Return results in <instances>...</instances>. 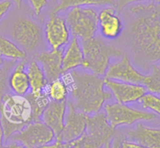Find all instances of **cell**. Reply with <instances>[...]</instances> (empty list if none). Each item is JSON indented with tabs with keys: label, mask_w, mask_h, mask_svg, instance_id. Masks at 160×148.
<instances>
[{
	"label": "cell",
	"mask_w": 160,
	"mask_h": 148,
	"mask_svg": "<svg viewBox=\"0 0 160 148\" xmlns=\"http://www.w3.org/2000/svg\"><path fill=\"white\" fill-rule=\"evenodd\" d=\"M88 115L80 112L67 101V111L65 125L62 131L56 140L63 143H72L81 138L86 131Z\"/></svg>",
	"instance_id": "8fae6325"
},
{
	"label": "cell",
	"mask_w": 160,
	"mask_h": 148,
	"mask_svg": "<svg viewBox=\"0 0 160 148\" xmlns=\"http://www.w3.org/2000/svg\"><path fill=\"white\" fill-rule=\"evenodd\" d=\"M36 16L41 15L42 11L48 5V0H28Z\"/></svg>",
	"instance_id": "484cf974"
},
{
	"label": "cell",
	"mask_w": 160,
	"mask_h": 148,
	"mask_svg": "<svg viewBox=\"0 0 160 148\" xmlns=\"http://www.w3.org/2000/svg\"><path fill=\"white\" fill-rule=\"evenodd\" d=\"M0 56L14 62L25 61L28 54L12 39L0 35Z\"/></svg>",
	"instance_id": "44dd1931"
},
{
	"label": "cell",
	"mask_w": 160,
	"mask_h": 148,
	"mask_svg": "<svg viewBox=\"0 0 160 148\" xmlns=\"http://www.w3.org/2000/svg\"><path fill=\"white\" fill-rule=\"evenodd\" d=\"M26 65L25 61L19 62L8 77V85L12 93L26 96L30 93V84Z\"/></svg>",
	"instance_id": "d6986e66"
},
{
	"label": "cell",
	"mask_w": 160,
	"mask_h": 148,
	"mask_svg": "<svg viewBox=\"0 0 160 148\" xmlns=\"http://www.w3.org/2000/svg\"><path fill=\"white\" fill-rule=\"evenodd\" d=\"M120 148H146L145 146H142L140 143H136L132 140H122L120 143Z\"/></svg>",
	"instance_id": "f546056e"
},
{
	"label": "cell",
	"mask_w": 160,
	"mask_h": 148,
	"mask_svg": "<svg viewBox=\"0 0 160 148\" xmlns=\"http://www.w3.org/2000/svg\"><path fill=\"white\" fill-rule=\"evenodd\" d=\"M115 129L108 123L104 113L100 112L88 115L87 128L83 136L94 144L104 148L116 135Z\"/></svg>",
	"instance_id": "30bf717a"
},
{
	"label": "cell",
	"mask_w": 160,
	"mask_h": 148,
	"mask_svg": "<svg viewBox=\"0 0 160 148\" xmlns=\"http://www.w3.org/2000/svg\"><path fill=\"white\" fill-rule=\"evenodd\" d=\"M10 39L27 54L37 52L44 43V29L33 19L25 16L16 18L9 30Z\"/></svg>",
	"instance_id": "5b68a950"
},
{
	"label": "cell",
	"mask_w": 160,
	"mask_h": 148,
	"mask_svg": "<svg viewBox=\"0 0 160 148\" xmlns=\"http://www.w3.org/2000/svg\"><path fill=\"white\" fill-rule=\"evenodd\" d=\"M0 119L6 142L28 123L35 121L28 96L5 93L0 103Z\"/></svg>",
	"instance_id": "3957f363"
},
{
	"label": "cell",
	"mask_w": 160,
	"mask_h": 148,
	"mask_svg": "<svg viewBox=\"0 0 160 148\" xmlns=\"http://www.w3.org/2000/svg\"><path fill=\"white\" fill-rule=\"evenodd\" d=\"M84 62V51L81 41L76 37H72L70 42L63 48L62 54V71L63 73L78 69L82 66Z\"/></svg>",
	"instance_id": "ac0fdd59"
},
{
	"label": "cell",
	"mask_w": 160,
	"mask_h": 148,
	"mask_svg": "<svg viewBox=\"0 0 160 148\" xmlns=\"http://www.w3.org/2000/svg\"><path fill=\"white\" fill-rule=\"evenodd\" d=\"M127 40L135 63L151 68L160 63V2L149 1L129 5Z\"/></svg>",
	"instance_id": "6da1fadb"
},
{
	"label": "cell",
	"mask_w": 160,
	"mask_h": 148,
	"mask_svg": "<svg viewBox=\"0 0 160 148\" xmlns=\"http://www.w3.org/2000/svg\"><path fill=\"white\" fill-rule=\"evenodd\" d=\"M149 1L160 2V0H116V8L118 9L119 10H122V9H125L128 6L133 4V3Z\"/></svg>",
	"instance_id": "4316f807"
},
{
	"label": "cell",
	"mask_w": 160,
	"mask_h": 148,
	"mask_svg": "<svg viewBox=\"0 0 160 148\" xmlns=\"http://www.w3.org/2000/svg\"><path fill=\"white\" fill-rule=\"evenodd\" d=\"M121 141L122 137L120 136H117L116 134L113 138H112V140H111L110 143H109V144L108 146H105L104 148H120Z\"/></svg>",
	"instance_id": "1f68e13d"
},
{
	"label": "cell",
	"mask_w": 160,
	"mask_h": 148,
	"mask_svg": "<svg viewBox=\"0 0 160 148\" xmlns=\"http://www.w3.org/2000/svg\"><path fill=\"white\" fill-rule=\"evenodd\" d=\"M143 85L148 92L160 95V63L152 65L150 73L145 76Z\"/></svg>",
	"instance_id": "cb8c5ba5"
},
{
	"label": "cell",
	"mask_w": 160,
	"mask_h": 148,
	"mask_svg": "<svg viewBox=\"0 0 160 148\" xmlns=\"http://www.w3.org/2000/svg\"><path fill=\"white\" fill-rule=\"evenodd\" d=\"M3 63H4V62H3V59L0 56V69H1Z\"/></svg>",
	"instance_id": "8d00e7d4"
},
{
	"label": "cell",
	"mask_w": 160,
	"mask_h": 148,
	"mask_svg": "<svg viewBox=\"0 0 160 148\" xmlns=\"http://www.w3.org/2000/svg\"><path fill=\"white\" fill-rule=\"evenodd\" d=\"M114 6L116 0H58V3L52 12L60 13L74 6Z\"/></svg>",
	"instance_id": "7402d4cb"
},
{
	"label": "cell",
	"mask_w": 160,
	"mask_h": 148,
	"mask_svg": "<svg viewBox=\"0 0 160 148\" xmlns=\"http://www.w3.org/2000/svg\"><path fill=\"white\" fill-rule=\"evenodd\" d=\"M105 85L117 102L131 104L140 101L148 92L143 84L122 82L105 78Z\"/></svg>",
	"instance_id": "5bb4252c"
},
{
	"label": "cell",
	"mask_w": 160,
	"mask_h": 148,
	"mask_svg": "<svg viewBox=\"0 0 160 148\" xmlns=\"http://www.w3.org/2000/svg\"><path fill=\"white\" fill-rule=\"evenodd\" d=\"M10 1H12V2H13L14 4H15L16 6L19 8L21 6L22 2H23V0H10Z\"/></svg>",
	"instance_id": "d590c367"
},
{
	"label": "cell",
	"mask_w": 160,
	"mask_h": 148,
	"mask_svg": "<svg viewBox=\"0 0 160 148\" xmlns=\"http://www.w3.org/2000/svg\"><path fill=\"white\" fill-rule=\"evenodd\" d=\"M84 51L83 69L104 77L111 59L120 57L123 52L121 49L107 43L104 38L95 36L88 40L81 41Z\"/></svg>",
	"instance_id": "277c9868"
},
{
	"label": "cell",
	"mask_w": 160,
	"mask_h": 148,
	"mask_svg": "<svg viewBox=\"0 0 160 148\" xmlns=\"http://www.w3.org/2000/svg\"><path fill=\"white\" fill-rule=\"evenodd\" d=\"M44 91L50 101L55 102L67 101L69 97L68 87L61 78L48 82Z\"/></svg>",
	"instance_id": "603a6c76"
},
{
	"label": "cell",
	"mask_w": 160,
	"mask_h": 148,
	"mask_svg": "<svg viewBox=\"0 0 160 148\" xmlns=\"http://www.w3.org/2000/svg\"><path fill=\"white\" fill-rule=\"evenodd\" d=\"M2 69V68H1ZM0 69V103H1L2 98L4 96V89L6 87V73H4L3 70Z\"/></svg>",
	"instance_id": "4dcf8cb0"
},
{
	"label": "cell",
	"mask_w": 160,
	"mask_h": 148,
	"mask_svg": "<svg viewBox=\"0 0 160 148\" xmlns=\"http://www.w3.org/2000/svg\"><path fill=\"white\" fill-rule=\"evenodd\" d=\"M139 102L142 108L160 116V95L147 92Z\"/></svg>",
	"instance_id": "d4e9b609"
},
{
	"label": "cell",
	"mask_w": 160,
	"mask_h": 148,
	"mask_svg": "<svg viewBox=\"0 0 160 148\" xmlns=\"http://www.w3.org/2000/svg\"><path fill=\"white\" fill-rule=\"evenodd\" d=\"M72 143H73V142L72 143H63V142L56 140L52 143L32 148H70L72 146Z\"/></svg>",
	"instance_id": "f1b7e54d"
},
{
	"label": "cell",
	"mask_w": 160,
	"mask_h": 148,
	"mask_svg": "<svg viewBox=\"0 0 160 148\" xmlns=\"http://www.w3.org/2000/svg\"><path fill=\"white\" fill-rule=\"evenodd\" d=\"M4 131H3L2 126L1 119H0V147L2 146L3 143H4Z\"/></svg>",
	"instance_id": "836d02e7"
},
{
	"label": "cell",
	"mask_w": 160,
	"mask_h": 148,
	"mask_svg": "<svg viewBox=\"0 0 160 148\" xmlns=\"http://www.w3.org/2000/svg\"><path fill=\"white\" fill-rule=\"evenodd\" d=\"M56 140L53 131L42 121H33L14 133L8 141H14L25 148H32L52 143Z\"/></svg>",
	"instance_id": "ba28073f"
},
{
	"label": "cell",
	"mask_w": 160,
	"mask_h": 148,
	"mask_svg": "<svg viewBox=\"0 0 160 148\" xmlns=\"http://www.w3.org/2000/svg\"><path fill=\"white\" fill-rule=\"evenodd\" d=\"M108 123L114 129L129 126L140 122H150L158 118L156 114L120 102H108L103 107Z\"/></svg>",
	"instance_id": "52a82bcc"
},
{
	"label": "cell",
	"mask_w": 160,
	"mask_h": 148,
	"mask_svg": "<svg viewBox=\"0 0 160 148\" xmlns=\"http://www.w3.org/2000/svg\"><path fill=\"white\" fill-rule=\"evenodd\" d=\"M146 74L139 71L131 62L128 55H121L114 62H111L108 67L104 78L122 82L143 84Z\"/></svg>",
	"instance_id": "7c38bea8"
},
{
	"label": "cell",
	"mask_w": 160,
	"mask_h": 148,
	"mask_svg": "<svg viewBox=\"0 0 160 148\" xmlns=\"http://www.w3.org/2000/svg\"><path fill=\"white\" fill-rule=\"evenodd\" d=\"M44 37L50 49L62 48L70 42L71 34L63 16L51 12L44 27Z\"/></svg>",
	"instance_id": "9c48e42d"
},
{
	"label": "cell",
	"mask_w": 160,
	"mask_h": 148,
	"mask_svg": "<svg viewBox=\"0 0 160 148\" xmlns=\"http://www.w3.org/2000/svg\"><path fill=\"white\" fill-rule=\"evenodd\" d=\"M0 148H25L23 145H21L20 143H17V142L14 141H9V143L7 144H6L5 146H1Z\"/></svg>",
	"instance_id": "d6a6232c"
},
{
	"label": "cell",
	"mask_w": 160,
	"mask_h": 148,
	"mask_svg": "<svg viewBox=\"0 0 160 148\" xmlns=\"http://www.w3.org/2000/svg\"><path fill=\"white\" fill-rule=\"evenodd\" d=\"M126 140L140 143L146 148H160V128L146 126L143 122L126 131Z\"/></svg>",
	"instance_id": "2e32d148"
},
{
	"label": "cell",
	"mask_w": 160,
	"mask_h": 148,
	"mask_svg": "<svg viewBox=\"0 0 160 148\" xmlns=\"http://www.w3.org/2000/svg\"><path fill=\"white\" fill-rule=\"evenodd\" d=\"M60 78L68 87L70 102L75 108L86 115L100 112L112 98L105 85V78L87 70L66 72Z\"/></svg>",
	"instance_id": "7a4b0ae2"
},
{
	"label": "cell",
	"mask_w": 160,
	"mask_h": 148,
	"mask_svg": "<svg viewBox=\"0 0 160 148\" xmlns=\"http://www.w3.org/2000/svg\"><path fill=\"white\" fill-rule=\"evenodd\" d=\"M12 2L10 0H0V21L12 8Z\"/></svg>",
	"instance_id": "83f0119b"
},
{
	"label": "cell",
	"mask_w": 160,
	"mask_h": 148,
	"mask_svg": "<svg viewBox=\"0 0 160 148\" xmlns=\"http://www.w3.org/2000/svg\"><path fill=\"white\" fill-rule=\"evenodd\" d=\"M67 111V101L62 102L50 101L49 104L45 107L41 116V121L43 122L53 131L56 139L63 129Z\"/></svg>",
	"instance_id": "e0dca14e"
},
{
	"label": "cell",
	"mask_w": 160,
	"mask_h": 148,
	"mask_svg": "<svg viewBox=\"0 0 160 148\" xmlns=\"http://www.w3.org/2000/svg\"><path fill=\"white\" fill-rule=\"evenodd\" d=\"M98 31L106 40H116L124 31V23L114 6H103L98 11Z\"/></svg>",
	"instance_id": "4fadbf2b"
},
{
	"label": "cell",
	"mask_w": 160,
	"mask_h": 148,
	"mask_svg": "<svg viewBox=\"0 0 160 148\" xmlns=\"http://www.w3.org/2000/svg\"><path fill=\"white\" fill-rule=\"evenodd\" d=\"M63 15L70 34L81 41L97 35L98 31V11L93 6H74Z\"/></svg>",
	"instance_id": "8992f818"
},
{
	"label": "cell",
	"mask_w": 160,
	"mask_h": 148,
	"mask_svg": "<svg viewBox=\"0 0 160 148\" xmlns=\"http://www.w3.org/2000/svg\"><path fill=\"white\" fill-rule=\"evenodd\" d=\"M70 148H81V145H80L79 142H78V140L73 142V143H72V146Z\"/></svg>",
	"instance_id": "e575fe53"
},
{
	"label": "cell",
	"mask_w": 160,
	"mask_h": 148,
	"mask_svg": "<svg viewBox=\"0 0 160 148\" xmlns=\"http://www.w3.org/2000/svg\"><path fill=\"white\" fill-rule=\"evenodd\" d=\"M30 84V93L33 94L42 93L48 84L43 69L35 59H31L26 65Z\"/></svg>",
	"instance_id": "ffe728a7"
},
{
	"label": "cell",
	"mask_w": 160,
	"mask_h": 148,
	"mask_svg": "<svg viewBox=\"0 0 160 148\" xmlns=\"http://www.w3.org/2000/svg\"><path fill=\"white\" fill-rule=\"evenodd\" d=\"M63 48L42 51L37 55L36 60L43 69L48 82L60 78L62 71Z\"/></svg>",
	"instance_id": "9a60e30c"
}]
</instances>
